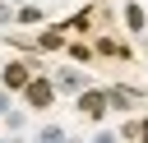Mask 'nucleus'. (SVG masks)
Returning a JSON list of instances; mask_svg holds the SVG:
<instances>
[{
    "label": "nucleus",
    "instance_id": "1",
    "mask_svg": "<svg viewBox=\"0 0 148 143\" xmlns=\"http://www.w3.org/2000/svg\"><path fill=\"white\" fill-rule=\"evenodd\" d=\"M23 97H28V106H37V111H46V106L56 101V83H51V78H32V83L23 88Z\"/></svg>",
    "mask_w": 148,
    "mask_h": 143
},
{
    "label": "nucleus",
    "instance_id": "2",
    "mask_svg": "<svg viewBox=\"0 0 148 143\" xmlns=\"http://www.w3.org/2000/svg\"><path fill=\"white\" fill-rule=\"evenodd\" d=\"M106 106H111V97H106V92H92V88H88V92H79V111H83L88 120H102V115H106Z\"/></svg>",
    "mask_w": 148,
    "mask_h": 143
},
{
    "label": "nucleus",
    "instance_id": "3",
    "mask_svg": "<svg viewBox=\"0 0 148 143\" xmlns=\"http://www.w3.org/2000/svg\"><path fill=\"white\" fill-rule=\"evenodd\" d=\"M28 83H32V74H28V65H23V60L5 65V78H0V88H5V92H14V88H28Z\"/></svg>",
    "mask_w": 148,
    "mask_h": 143
},
{
    "label": "nucleus",
    "instance_id": "4",
    "mask_svg": "<svg viewBox=\"0 0 148 143\" xmlns=\"http://www.w3.org/2000/svg\"><path fill=\"white\" fill-rule=\"evenodd\" d=\"M37 143H69V138H65L60 125H42V129H37Z\"/></svg>",
    "mask_w": 148,
    "mask_h": 143
},
{
    "label": "nucleus",
    "instance_id": "5",
    "mask_svg": "<svg viewBox=\"0 0 148 143\" xmlns=\"http://www.w3.org/2000/svg\"><path fill=\"white\" fill-rule=\"evenodd\" d=\"M56 88H69V92H83V74H74V69H65V74L56 78Z\"/></svg>",
    "mask_w": 148,
    "mask_h": 143
},
{
    "label": "nucleus",
    "instance_id": "6",
    "mask_svg": "<svg viewBox=\"0 0 148 143\" xmlns=\"http://www.w3.org/2000/svg\"><path fill=\"white\" fill-rule=\"evenodd\" d=\"M125 23H130V32H143V9L139 5H125Z\"/></svg>",
    "mask_w": 148,
    "mask_h": 143
},
{
    "label": "nucleus",
    "instance_id": "7",
    "mask_svg": "<svg viewBox=\"0 0 148 143\" xmlns=\"http://www.w3.org/2000/svg\"><path fill=\"white\" fill-rule=\"evenodd\" d=\"M18 18H23V23H37V18H42V9H37V5H23V9H18Z\"/></svg>",
    "mask_w": 148,
    "mask_h": 143
},
{
    "label": "nucleus",
    "instance_id": "8",
    "mask_svg": "<svg viewBox=\"0 0 148 143\" xmlns=\"http://www.w3.org/2000/svg\"><path fill=\"white\" fill-rule=\"evenodd\" d=\"M92 143H120V134H111V129H102V134H97Z\"/></svg>",
    "mask_w": 148,
    "mask_h": 143
},
{
    "label": "nucleus",
    "instance_id": "9",
    "mask_svg": "<svg viewBox=\"0 0 148 143\" xmlns=\"http://www.w3.org/2000/svg\"><path fill=\"white\" fill-rule=\"evenodd\" d=\"M0 115H9V92L0 88Z\"/></svg>",
    "mask_w": 148,
    "mask_h": 143
},
{
    "label": "nucleus",
    "instance_id": "10",
    "mask_svg": "<svg viewBox=\"0 0 148 143\" xmlns=\"http://www.w3.org/2000/svg\"><path fill=\"white\" fill-rule=\"evenodd\" d=\"M139 138H143V143H148V120H143V125H139Z\"/></svg>",
    "mask_w": 148,
    "mask_h": 143
},
{
    "label": "nucleus",
    "instance_id": "11",
    "mask_svg": "<svg viewBox=\"0 0 148 143\" xmlns=\"http://www.w3.org/2000/svg\"><path fill=\"white\" fill-rule=\"evenodd\" d=\"M9 5H23V0H9Z\"/></svg>",
    "mask_w": 148,
    "mask_h": 143
}]
</instances>
